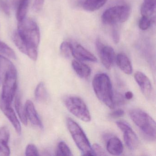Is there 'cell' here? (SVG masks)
I'll return each instance as SVG.
<instances>
[{
	"label": "cell",
	"instance_id": "cell-34",
	"mask_svg": "<svg viewBox=\"0 0 156 156\" xmlns=\"http://www.w3.org/2000/svg\"><path fill=\"white\" fill-rule=\"evenodd\" d=\"M125 97L127 100H130V99H132L133 97V93L130 91H128V92H126L125 93Z\"/></svg>",
	"mask_w": 156,
	"mask_h": 156
},
{
	"label": "cell",
	"instance_id": "cell-1",
	"mask_svg": "<svg viewBox=\"0 0 156 156\" xmlns=\"http://www.w3.org/2000/svg\"><path fill=\"white\" fill-rule=\"evenodd\" d=\"M17 32L25 44V55L33 61H36L41 37L36 22L32 19L25 18L22 21L19 22Z\"/></svg>",
	"mask_w": 156,
	"mask_h": 156
},
{
	"label": "cell",
	"instance_id": "cell-14",
	"mask_svg": "<svg viewBox=\"0 0 156 156\" xmlns=\"http://www.w3.org/2000/svg\"><path fill=\"white\" fill-rule=\"evenodd\" d=\"M25 108L27 118L29 119L31 123L41 128L43 127L34 105L31 100H27L25 104Z\"/></svg>",
	"mask_w": 156,
	"mask_h": 156
},
{
	"label": "cell",
	"instance_id": "cell-29",
	"mask_svg": "<svg viewBox=\"0 0 156 156\" xmlns=\"http://www.w3.org/2000/svg\"><path fill=\"white\" fill-rule=\"evenodd\" d=\"M44 0H34L33 6L34 10L36 12L41 11L43 7Z\"/></svg>",
	"mask_w": 156,
	"mask_h": 156
},
{
	"label": "cell",
	"instance_id": "cell-27",
	"mask_svg": "<svg viewBox=\"0 0 156 156\" xmlns=\"http://www.w3.org/2000/svg\"><path fill=\"white\" fill-rule=\"evenodd\" d=\"M25 155L26 156H39L37 148L33 144H30L27 146L25 151Z\"/></svg>",
	"mask_w": 156,
	"mask_h": 156
},
{
	"label": "cell",
	"instance_id": "cell-3",
	"mask_svg": "<svg viewBox=\"0 0 156 156\" xmlns=\"http://www.w3.org/2000/svg\"><path fill=\"white\" fill-rule=\"evenodd\" d=\"M129 117L134 124L139 128L148 139H156V122L153 119L143 110L133 109L129 112Z\"/></svg>",
	"mask_w": 156,
	"mask_h": 156
},
{
	"label": "cell",
	"instance_id": "cell-26",
	"mask_svg": "<svg viewBox=\"0 0 156 156\" xmlns=\"http://www.w3.org/2000/svg\"><path fill=\"white\" fill-rule=\"evenodd\" d=\"M151 23V21L149 18L142 16L140 20L139 27L140 30H146L149 28Z\"/></svg>",
	"mask_w": 156,
	"mask_h": 156
},
{
	"label": "cell",
	"instance_id": "cell-31",
	"mask_svg": "<svg viewBox=\"0 0 156 156\" xmlns=\"http://www.w3.org/2000/svg\"><path fill=\"white\" fill-rule=\"evenodd\" d=\"M22 0H6L7 5L10 9H16L18 8Z\"/></svg>",
	"mask_w": 156,
	"mask_h": 156
},
{
	"label": "cell",
	"instance_id": "cell-23",
	"mask_svg": "<svg viewBox=\"0 0 156 156\" xmlns=\"http://www.w3.org/2000/svg\"><path fill=\"white\" fill-rule=\"evenodd\" d=\"M56 155L57 156H73L72 151L64 141H60L57 147Z\"/></svg>",
	"mask_w": 156,
	"mask_h": 156
},
{
	"label": "cell",
	"instance_id": "cell-24",
	"mask_svg": "<svg viewBox=\"0 0 156 156\" xmlns=\"http://www.w3.org/2000/svg\"><path fill=\"white\" fill-rule=\"evenodd\" d=\"M0 52L7 55L12 59H16L17 58L16 54L14 51L9 45L3 42L0 41Z\"/></svg>",
	"mask_w": 156,
	"mask_h": 156
},
{
	"label": "cell",
	"instance_id": "cell-10",
	"mask_svg": "<svg viewBox=\"0 0 156 156\" xmlns=\"http://www.w3.org/2000/svg\"><path fill=\"white\" fill-rule=\"evenodd\" d=\"M0 109L4 113L7 118L10 121L15 129L16 132L20 135L21 134V126L20 121L16 116L15 111L10 106V105L5 103L1 98L0 99Z\"/></svg>",
	"mask_w": 156,
	"mask_h": 156
},
{
	"label": "cell",
	"instance_id": "cell-6",
	"mask_svg": "<svg viewBox=\"0 0 156 156\" xmlns=\"http://www.w3.org/2000/svg\"><path fill=\"white\" fill-rule=\"evenodd\" d=\"M130 13V8L126 5L115 6L104 12L102 16V22L107 25H116L127 20Z\"/></svg>",
	"mask_w": 156,
	"mask_h": 156
},
{
	"label": "cell",
	"instance_id": "cell-30",
	"mask_svg": "<svg viewBox=\"0 0 156 156\" xmlns=\"http://www.w3.org/2000/svg\"><path fill=\"white\" fill-rule=\"evenodd\" d=\"M0 10L6 15H9L10 9L7 5L6 1L4 0H0Z\"/></svg>",
	"mask_w": 156,
	"mask_h": 156
},
{
	"label": "cell",
	"instance_id": "cell-2",
	"mask_svg": "<svg viewBox=\"0 0 156 156\" xmlns=\"http://www.w3.org/2000/svg\"><path fill=\"white\" fill-rule=\"evenodd\" d=\"M93 89L99 100L111 109L115 108L114 94L109 76L102 73L96 75L92 81Z\"/></svg>",
	"mask_w": 156,
	"mask_h": 156
},
{
	"label": "cell",
	"instance_id": "cell-12",
	"mask_svg": "<svg viewBox=\"0 0 156 156\" xmlns=\"http://www.w3.org/2000/svg\"><path fill=\"white\" fill-rule=\"evenodd\" d=\"M72 55L79 61L97 62L96 57L81 44H72Z\"/></svg>",
	"mask_w": 156,
	"mask_h": 156
},
{
	"label": "cell",
	"instance_id": "cell-11",
	"mask_svg": "<svg viewBox=\"0 0 156 156\" xmlns=\"http://www.w3.org/2000/svg\"><path fill=\"white\" fill-rule=\"evenodd\" d=\"M134 78L143 94L148 99L151 98L153 90L151 82L147 76L142 72H137L135 73Z\"/></svg>",
	"mask_w": 156,
	"mask_h": 156
},
{
	"label": "cell",
	"instance_id": "cell-17",
	"mask_svg": "<svg viewBox=\"0 0 156 156\" xmlns=\"http://www.w3.org/2000/svg\"><path fill=\"white\" fill-rule=\"evenodd\" d=\"M116 61L120 70L125 73L131 74L133 72L132 64L129 58L123 53L119 54L116 56Z\"/></svg>",
	"mask_w": 156,
	"mask_h": 156
},
{
	"label": "cell",
	"instance_id": "cell-36",
	"mask_svg": "<svg viewBox=\"0 0 156 156\" xmlns=\"http://www.w3.org/2000/svg\"><path fill=\"white\" fill-rule=\"evenodd\" d=\"M2 55H0V63H1V61L2 59Z\"/></svg>",
	"mask_w": 156,
	"mask_h": 156
},
{
	"label": "cell",
	"instance_id": "cell-28",
	"mask_svg": "<svg viewBox=\"0 0 156 156\" xmlns=\"http://www.w3.org/2000/svg\"><path fill=\"white\" fill-rule=\"evenodd\" d=\"M92 150L94 151L95 156H105L106 155L104 149L99 144H94L92 147Z\"/></svg>",
	"mask_w": 156,
	"mask_h": 156
},
{
	"label": "cell",
	"instance_id": "cell-7",
	"mask_svg": "<svg viewBox=\"0 0 156 156\" xmlns=\"http://www.w3.org/2000/svg\"><path fill=\"white\" fill-rule=\"evenodd\" d=\"M17 75L16 69L8 72L4 75L1 99L5 103L9 105H11L17 90Z\"/></svg>",
	"mask_w": 156,
	"mask_h": 156
},
{
	"label": "cell",
	"instance_id": "cell-18",
	"mask_svg": "<svg viewBox=\"0 0 156 156\" xmlns=\"http://www.w3.org/2000/svg\"><path fill=\"white\" fill-rule=\"evenodd\" d=\"M156 9V0H144L140 9L142 16L149 18L153 15Z\"/></svg>",
	"mask_w": 156,
	"mask_h": 156
},
{
	"label": "cell",
	"instance_id": "cell-22",
	"mask_svg": "<svg viewBox=\"0 0 156 156\" xmlns=\"http://www.w3.org/2000/svg\"><path fill=\"white\" fill-rule=\"evenodd\" d=\"M48 97V93L44 84L41 82L37 86L35 89V99L39 102H44L47 100Z\"/></svg>",
	"mask_w": 156,
	"mask_h": 156
},
{
	"label": "cell",
	"instance_id": "cell-25",
	"mask_svg": "<svg viewBox=\"0 0 156 156\" xmlns=\"http://www.w3.org/2000/svg\"><path fill=\"white\" fill-rule=\"evenodd\" d=\"M60 51L64 57L69 58L72 55V44L67 41L63 42L60 46Z\"/></svg>",
	"mask_w": 156,
	"mask_h": 156
},
{
	"label": "cell",
	"instance_id": "cell-8",
	"mask_svg": "<svg viewBox=\"0 0 156 156\" xmlns=\"http://www.w3.org/2000/svg\"><path fill=\"white\" fill-rule=\"evenodd\" d=\"M117 126L123 133L124 141L127 147L130 150H134L139 145L137 136L130 126L124 121H118Z\"/></svg>",
	"mask_w": 156,
	"mask_h": 156
},
{
	"label": "cell",
	"instance_id": "cell-9",
	"mask_svg": "<svg viewBox=\"0 0 156 156\" xmlns=\"http://www.w3.org/2000/svg\"><path fill=\"white\" fill-rule=\"evenodd\" d=\"M96 46L103 65L107 69H110L116 60L114 49L110 46L104 45L99 40L97 41Z\"/></svg>",
	"mask_w": 156,
	"mask_h": 156
},
{
	"label": "cell",
	"instance_id": "cell-33",
	"mask_svg": "<svg viewBox=\"0 0 156 156\" xmlns=\"http://www.w3.org/2000/svg\"><path fill=\"white\" fill-rule=\"evenodd\" d=\"M112 36L114 43L116 44H118L119 41V34L118 30L116 28H113V30H112Z\"/></svg>",
	"mask_w": 156,
	"mask_h": 156
},
{
	"label": "cell",
	"instance_id": "cell-20",
	"mask_svg": "<svg viewBox=\"0 0 156 156\" xmlns=\"http://www.w3.org/2000/svg\"><path fill=\"white\" fill-rule=\"evenodd\" d=\"M15 108L21 121L25 126H27L28 118L26 115L25 108L23 106L21 97L19 94H17L15 98Z\"/></svg>",
	"mask_w": 156,
	"mask_h": 156
},
{
	"label": "cell",
	"instance_id": "cell-4",
	"mask_svg": "<svg viewBox=\"0 0 156 156\" xmlns=\"http://www.w3.org/2000/svg\"><path fill=\"white\" fill-rule=\"evenodd\" d=\"M68 130L76 146L84 156H95L89 140L82 128L70 118L66 119Z\"/></svg>",
	"mask_w": 156,
	"mask_h": 156
},
{
	"label": "cell",
	"instance_id": "cell-21",
	"mask_svg": "<svg viewBox=\"0 0 156 156\" xmlns=\"http://www.w3.org/2000/svg\"><path fill=\"white\" fill-rule=\"evenodd\" d=\"M30 0H22L16 9V17L18 22L22 21L26 18L28 11Z\"/></svg>",
	"mask_w": 156,
	"mask_h": 156
},
{
	"label": "cell",
	"instance_id": "cell-35",
	"mask_svg": "<svg viewBox=\"0 0 156 156\" xmlns=\"http://www.w3.org/2000/svg\"><path fill=\"white\" fill-rule=\"evenodd\" d=\"M2 82V79L1 77V76H0V84Z\"/></svg>",
	"mask_w": 156,
	"mask_h": 156
},
{
	"label": "cell",
	"instance_id": "cell-5",
	"mask_svg": "<svg viewBox=\"0 0 156 156\" xmlns=\"http://www.w3.org/2000/svg\"><path fill=\"white\" fill-rule=\"evenodd\" d=\"M64 103L68 111L75 116L85 122L90 121L91 116L90 112L81 98L70 96L65 98Z\"/></svg>",
	"mask_w": 156,
	"mask_h": 156
},
{
	"label": "cell",
	"instance_id": "cell-32",
	"mask_svg": "<svg viewBox=\"0 0 156 156\" xmlns=\"http://www.w3.org/2000/svg\"><path fill=\"white\" fill-rule=\"evenodd\" d=\"M125 115V111L122 109H118L110 114V116L112 118L121 117Z\"/></svg>",
	"mask_w": 156,
	"mask_h": 156
},
{
	"label": "cell",
	"instance_id": "cell-19",
	"mask_svg": "<svg viewBox=\"0 0 156 156\" xmlns=\"http://www.w3.org/2000/svg\"><path fill=\"white\" fill-rule=\"evenodd\" d=\"M107 1V0H85L83 7L87 11H95L102 8Z\"/></svg>",
	"mask_w": 156,
	"mask_h": 156
},
{
	"label": "cell",
	"instance_id": "cell-13",
	"mask_svg": "<svg viewBox=\"0 0 156 156\" xmlns=\"http://www.w3.org/2000/svg\"><path fill=\"white\" fill-rule=\"evenodd\" d=\"M10 137L9 129L7 126L0 128V156L10 155V149L9 146Z\"/></svg>",
	"mask_w": 156,
	"mask_h": 156
},
{
	"label": "cell",
	"instance_id": "cell-16",
	"mask_svg": "<svg viewBox=\"0 0 156 156\" xmlns=\"http://www.w3.org/2000/svg\"><path fill=\"white\" fill-rule=\"evenodd\" d=\"M72 67L77 75L82 78L87 79L91 75V69L85 64L78 60H73L72 62Z\"/></svg>",
	"mask_w": 156,
	"mask_h": 156
},
{
	"label": "cell",
	"instance_id": "cell-15",
	"mask_svg": "<svg viewBox=\"0 0 156 156\" xmlns=\"http://www.w3.org/2000/svg\"><path fill=\"white\" fill-rule=\"evenodd\" d=\"M123 145L119 139L116 136L110 137L107 143L108 152L113 155H119L123 151Z\"/></svg>",
	"mask_w": 156,
	"mask_h": 156
}]
</instances>
